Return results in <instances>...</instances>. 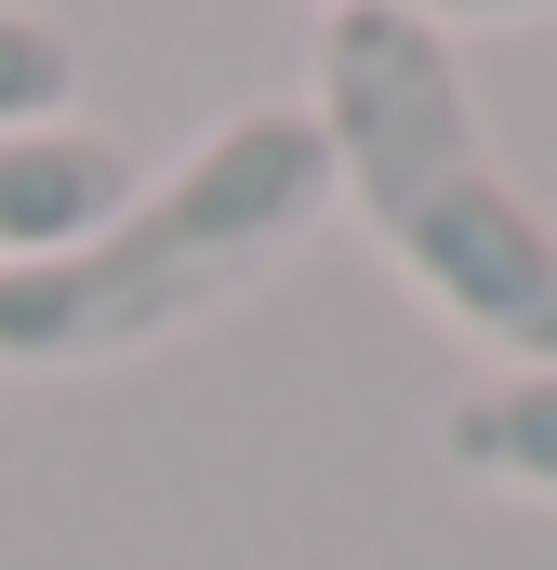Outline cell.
I'll return each mask as SVG.
<instances>
[{"mask_svg":"<svg viewBox=\"0 0 557 570\" xmlns=\"http://www.w3.org/2000/svg\"><path fill=\"white\" fill-rule=\"evenodd\" d=\"M305 120L332 146V213H359L424 318L491 372H557V213L505 173L465 40L412 0H345L319 27Z\"/></svg>","mask_w":557,"mask_h":570,"instance_id":"cell-1","label":"cell"},{"mask_svg":"<svg viewBox=\"0 0 557 570\" xmlns=\"http://www.w3.org/2000/svg\"><path fill=\"white\" fill-rule=\"evenodd\" d=\"M80 120V53L40 13H0V134H67Z\"/></svg>","mask_w":557,"mask_h":570,"instance_id":"cell-5","label":"cell"},{"mask_svg":"<svg viewBox=\"0 0 557 570\" xmlns=\"http://www.w3.org/2000/svg\"><path fill=\"white\" fill-rule=\"evenodd\" d=\"M319 226H332L319 120L305 107H226L159 173H134V199L107 226H80L40 266H0V372L80 385V372L159 358V345L213 332L226 305H253Z\"/></svg>","mask_w":557,"mask_h":570,"instance_id":"cell-2","label":"cell"},{"mask_svg":"<svg viewBox=\"0 0 557 570\" xmlns=\"http://www.w3.org/2000/svg\"><path fill=\"white\" fill-rule=\"evenodd\" d=\"M120 199H134L120 134H94V120H67V134H0V266L67 253V239L107 226Z\"/></svg>","mask_w":557,"mask_h":570,"instance_id":"cell-3","label":"cell"},{"mask_svg":"<svg viewBox=\"0 0 557 570\" xmlns=\"http://www.w3.org/2000/svg\"><path fill=\"white\" fill-rule=\"evenodd\" d=\"M438 464H451L465 491L557 504V372H478V385L438 412Z\"/></svg>","mask_w":557,"mask_h":570,"instance_id":"cell-4","label":"cell"}]
</instances>
